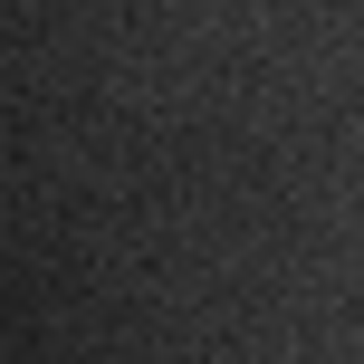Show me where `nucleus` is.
Returning a JSON list of instances; mask_svg holds the SVG:
<instances>
[]
</instances>
